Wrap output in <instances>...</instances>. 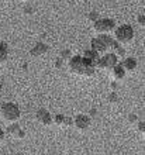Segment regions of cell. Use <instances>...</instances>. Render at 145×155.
<instances>
[{
  "mask_svg": "<svg viewBox=\"0 0 145 155\" xmlns=\"http://www.w3.org/2000/svg\"><path fill=\"white\" fill-rule=\"evenodd\" d=\"M69 71L82 78H92L96 72V64L86 59L85 57L75 55L69 58Z\"/></svg>",
  "mask_w": 145,
  "mask_h": 155,
  "instance_id": "cell-1",
  "label": "cell"
},
{
  "mask_svg": "<svg viewBox=\"0 0 145 155\" xmlns=\"http://www.w3.org/2000/svg\"><path fill=\"white\" fill-rule=\"evenodd\" d=\"M20 107L16 103H3L0 106V116L4 121L7 123H16L20 118Z\"/></svg>",
  "mask_w": 145,
  "mask_h": 155,
  "instance_id": "cell-2",
  "label": "cell"
},
{
  "mask_svg": "<svg viewBox=\"0 0 145 155\" xmlns=\"http://www.w3.org/2000/svg\"><path fill=\"white\" fill-rule=\"evenodd\" d=\"M134 38V30L133 27L130 24H123L120 25L118 28L116 30V33H114V40L118 42V44H128L131 42Z\"/></svg>",
  "mask_w": 145,
  "mask_h": 155,
  "instance_id": "cell-3",
  "label": "cell"
},
{
  "mask_svg": "<svg viewBox=\"0 0 145 155\" xmlns=\"http://www.w3.org/2000/svg\"><path fill=\"white\" fill-rule=\"evenodd\" d=\"M113 40L114 38H111L107 34H100L99 37H94L92 40V49H94L97 54L106 52L109 48H111Z\"/></svg>",
  "mask_w": 145,
  "mask_h": 155,
  "instance_id": "cell-4",
  "label": "cell"
},
{
  "mask_svg": "<svg viewBox=\"0 0 145 155\" xmlns=\"http://www.w3.org/2000/svg\"><path fill=\"white\" fill-rule=\"evenodd\" d=\"M116 27V23L111 18H99L93 23V30L97 34H109L111 33Z\"/></svg>",
  "mask_w": 145,
  "mask_h": 155,
  "instance_id": "cell-5",
  "label": "cell"
},
{
  "mask_svg": "<svg viewBox=\"0 0 145 155\" xmlns=\"http://www.w3.org/2000/svg\"><path fill=\"white\" fill-rule=\"evenodd\" d=\"M118 64V58L116 54H106L103 57H99L96 62V69H111Z\"/></svg>",
  "mask_w": 145,
  "mask_h": 155,
  "instance_id": "cell-6",
  "label": "cell"
},
{
  "mask_svg": "<svg viewBox=\"0 0 145 155\" xmlns=\"http://www.w3.org/2000/svg\"><path fill=\"white\" fill-rule=\"evenodd\" d=\"M90 123H92V120L86 114H77L76 117L73 118V126L76 127L79 131L87 130L89 127H90Z\"/></svg>",
  "mask_w": 145,
  "mask_h": 155,
  "instance_id": "cell-7",
  "label": "cell"
},
{
  "mask_svg": "<svg viewBox=\"0 0 145 155\" xmlns=\"http://www.w3.org/2000/svg\"><path fill=\"white\" fill-rule=\"evenodd\" d=\"M35 118L37 121L41 123L42 126H51L52 124V116L47 109H40L35 113Z\"/></svg>",
  "mask_w": 145,
  "mask_h": 155,
  "instance_id": "cell-8",
  "label": "cell"
},
{
  "mask_svg": "<svg viewBox=\"0 0 145 155\" xmlns=\"http://www.w3.org/2000/svg\"><path fill=\"white\" fill-rule=\"evenodd\" d=\"M47 52H48V45L44 42H35V45L30 49V54L32 57H42Z\"/></svg>",
  "mask_w": 145,
  "mask_h": 155,
  "instance_id": "cell-9",
  "label": "cell"
},
{
  "mask_svg": "<svg viewBox=\"0 0 145 155\" xmlns=\"http://www.w3.org/2000/svg\"><path fill=\"white\" fill-rule=\"evenodd\" d=\"M120 65L123 66V69L125 72H134V71L137 69V61L134 58H124Z\"/></svg>",
  "mask_w": 145,
  "mask_h": 155,
  "instance_id": "cell-10",
  "label": "cell"
},
{
  "mask_svg": "<svg viewBox=\"0 0 145 155\" xmlns=\"http://www.w3.org/2000/svg\"><path fill=\"white\" fill-rule=\"evenodd\" d=\"M110 71H111V78H113L114 81H121V79H124L125 71L123 69V66H121L120 64H117L116 66H113Z\"/></svg>",
  "mask_w": 145,
  "mask_h": 155,
  "instance_id": "cell-11",
  "label": "cell"
},
{
  "mask_svg": "<svg viewBox=\"0 0 145 155\" xmlns=\"http://www.w3.org/2000/svg\"><path fill=\"white\" fill-rule=\"evenodd\" d=\"M8 54H10V49H8V45L6 42H0V64L7 61Z\"/></svg>",
  "mask_w": 145,
  "mask_h": 155,
  "instance_id": "cell-12",
  "label": "cell"
},
{
  "mask_svg": "<svg viewBox=\"0 0 145 155\" xmlns=\"http://www.w3.org/2000/svg\"><path fill=\"white\" fill-rule=\"evenodd\" d=\"M82 57H85L86 59H89V61H92V62H94V64H96L97 59H99V57H100V54H97L94 49L90 48V49H86Z\"/></svg>",
  "mask_w": 145,
  "mask_h": 155,
  "instance_id": "cell-13",
  "label": "cell"
},
{
  "mask_svg": "<svg viewBox=\"0 0 145 155\" xmlns=\"http://www.w3.org/2000/svg\"><path fill=\"white\" fill-rule=\"evenodd\" d=\"M20 130V126L17 124V123H10V126L7 127V133L8 134H13V135H16V133Z\"/></svg>",
  "mask_w": 145,
  "mask_h": 155,
  "instance_id": "cell-14",
  "label": "cell"
},
{
  "mask_svg": "<svg viewBox=\"0 0 145 155\" xmlns=\"http://www.w3.org/2000/svg\"><path fill=\"white\" fill-rule=\"evenodd\" d=\"M99 18H100V14H99L97 12H90V13L87 14V20H89V21H92V23L97 21Z\"/></svg>",
  "mask_w": 145,
  "mask_h": 155,
  "instance_id": "cell-15",
  "label": "cell"
},
{
  "mask_svg": "<svg viewBox=\"0 0 145 155\" xmlns=\"http://www.w3.org/2000/svg\"><path fill=\"white\" fill-rule=\"evenodd\" d=\"M107 100H109V103L114 104V103L118 102V94H117L116 92H110V94H109V97H107Z\"/></svg>",
  "mask_w": 145,
  "mask_h": 155,
  "instance_id": "cell-16",
  "label": "cell"
},
{
  "mask_svg": "<svg viewBox=\"0 0 145 155\" xmlns=\"http://www.w3.org/2000/svg\"><path fill=\"white\" fill-rule=\"evenodd\" d=\"M64 114H55V117L52 118V123H55L57 126H62V123H64Z\"/></svg>",
  "mask_w": 145,
  "mask_h": 155,
  "instance_id": "cell-17",
  "label": "cell"
},
{
  "mask_svg": "<svg viewBox=\"0 0 145 155\" xmlns=\"http://www.w3.org/2000/svg\"><path fill=\"white\" fill-rule=\"evenodd\" d=\"M72 57V52H71V51H69V49H64V51H62V52H61V59H62V61H66V59H69V58Z\"/></svg>",
  "mask_w": 145,
  "mask_h": 155,
  "instance_id": "cell-18",
  "label": "cell"
},
{
  "mask_svg": "<svg viewBox=\"0 0 145 155\" xmlns=\"http://www.w3.org/2000/svg\"><path fill=\"white\" fill-rule=\"evenodd\" d=\"M35 12V8H34V6H31V4H25L24 6V13L25 14H28V16H31L32 13Z\"/></svg>",
  "mask_w": 145,
  "mask_h": 155,
  "instance_id": "cell-19",
  "label": "cell"
},
{
  "mask_svg": "<svg viewBox=\"0 0 145 155\" xmlns=\"http://www.w3.org/2000/svg\"><path fill=\"white\" fill-rule=\"evenodd\" d=\"M117 55V58H120V57H124L125 58V48L124 47H118V48L116 49V52H114Z\"/></svg>",
  "mask_w": 145,
  "mask_h": 155,
  "instance_id": "cell-20",
  "label": "cell"
},
{
  "mask_svg": "<svg viewBox=\"0 0 145 155\" xmlns=\"http://www.w3.org/2000/svg\"><path fill=\"white\" fill-rule=\"evenodd\" d=\"M73 124V120L71 117H64V123H62V126L65 127H69V126H72Z\"/></svg>",
  "mask_w": 145,
  "mask_h": 155,
  "instance_id": "cell-21",
  "label": "cell"
},
{
  "mask_svg": "<svg viewBox=\"0 0 145 155\" xmlns=\"http://www.w3.org/2000/svg\"><path fill=\"white\" fill-rule=\"evenodd\" d=\"M137 21H138V24H140V25H145V17H144V14H138V16H137Z\"/></svg>",
  "mask_w": 145,
  "mask_h": 155,
  "instance_id": "cell-22",
  "label": "cell"
},
{
  "mask_svg": "<svg viewBox=\"0 0 145 155\" xmlns=\"http://www.w3.org/2000/svg\"><path fill=\"white\" fill-rule=\"evenodd\" d=\"M138 130H140V133H141V134H144L145 133V124H144V121H138Z\"/></svg>",
  "mask_w": 145,
  "mask_h": 155,
  "instance_id": "cell-23",
  "label": "cell"
},
{
  "mask_svg": "<svg viewBox=\"0 0 145 155\" xmlns=\"http://www.w3.org/2000/svg\"><path fill=\"white\" fill-rule=\"evenodd\" d=\"M16 137H17V138H24V137H25V131L24 130H21V128H20V130H18V131H17V133H16Z\"/></svg>",
  "mask_w": 145,
  "mask_h": 155,
  "instance_id": "cell-24",
  "label": "cell"
},
{
  "mask_svg": "<svg viewBox=\"0 0 145 155\" xmlns=\"http://www.w3.org/2000/svg\"><path fill=\"white\" fill-rule=\"evenodd\" d=\"M110 89H111V92H116V90L118 89V83H117L116 81L111 82V83H110Z\"/></svg>",
  "mask_w": 145,
  "mask_h": 155,
  "instance_id": "cell-25",
  "label": "cell"
},
{
  "mask_svg": "<svg viewBox=\"0 0 145 155\" xmlns=\"http://www.w3.org/2000/svg\"><path fill=\"white\" fill-rule=\"evenodd\" d=\"M128 121H130V123H137V121H138L137 114H130V116H128Z\"/></svg>",
  "mask_w": 145,
  "mask_h": 155,
  "instance_id": "cell-26",
  "label": "cell"
},
{
  "mask_svg": "<svg viewBox=\"0 0 145 155\" xmlns=\"http://www.w3.org/2000/svg\"><path fill=\"white\" fill-rule=\"evenodd\" d=\"M54 65H55V68H62V65H64V61H62L61 58H58L57 61H55V64H54Z\"/></svg>",
  "mask_w": 145,
  "mask_h": 155,
  "instance_id": "cell-27",
  "label": "cell"
},
{
  "mask_svg": "<svg viewBox=\"0 0 145 155\" xmlns=\"http://www.w3.org/2000/svg\"><path fill=\"white\" fill-rule=\"evenodd\" d=\"M4 135H6V133H4V130L2 128V127H0V143H2V141L4 140Z\"/></svg>",
  "mask_w": 145,
  "mask_h": 155,
  "instance_id": "cell-28",
  "label": "cell"
},
{
  "mask_svg": "<svg viewBox=\"0 0 145 155\" xmlns=\"http://www.w3.org/2000/svg\"><path fill=\"white\" fill-rule=\"evenodd\" d=\"M89 114H90V116L93 117V116H96V114H97V110H96V109H92V110L89 111Z\"/></svg>",
  "mask_w": 145,
  "mask_h": 155,
  "instance_id": "cell-29",
  "label": "cell"
},
{
  "mask_svg": "<svg viewBox=\"0 0 145 155\" xmlns=\"http://www.w3.org/2000/svg\"><path fill=\"white\" fill-rule=\"evenodd\" d=\"M3 87H4V83L3 82H0V89H3Z\"/></svg>",
  "mask_w": 145,
  "mask_h": 155,
  "instance_id": "cell-30",
  "label": "cell"
},
{
  "mask_svg": "<svg viewBox=\"0 0 145 155\" xmlns=\"http://www.w3.org/2000/svg\"><path fill=\"white\" fill-rule=\"evenodd\" d=\"M0 103H2V93H0Z\"/></svg>",
  "mask_w": 145,
  "mask_h": 155,
  "instance_id": "cell-31",
  "label": "cell"
},
{
  "mask_svg": "<svg viewBox=\"0 0 145 155\" xmlns=\"http://www.w3.org/2000/svg\"><path fill=\"white\" fill-rule=\"evenodd\" d=\"M8 2H16V0H8Z\"/></svg>",
  "mask_w": 145,
  "mask_h": 155,
  "instance_id": "cell-32",
  "label": "cell"
},
{
  "mask_svg": "<svg viewBox=\"0 0 145 155\" xmlns=\"http://www.w3.org/2000/svg\"><path fill=\"white\" fill-rule=\"evenodd\" d=\"M25 2H30V0H25Z\"/></svg>",
  "mask_w": 145,
  "mask_h": 155,
  "instance_id": "cell-33",
  "label": "cell"
},
{
  "mask_svg": "<svg viewBox=\"0 0 145 155\" xmlns=\"http://www.w3.org/2000/svg\"><path fill=\"white\" fill-rule=\"evenodd\" d=\"M77 2H82V0H77Z\"/></svg>",
  "mask_w": 145,
  "mask_h": 155,
  "instance_id": "cell-34",
  "label": "cell"
}]
</instances>
